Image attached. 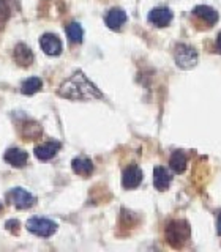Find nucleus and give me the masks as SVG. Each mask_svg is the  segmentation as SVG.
Returning <instances> with one entry per match:
<instances>
[{
    "instance_id": "obj_1",
    "label": "nucleus",
    "mask_w": 221,
    "mask_h": 252,
    "mask_svg": "<svg viewBox=\"0 0 221 252\" xmlns=\"http://www.w3.org/2000/svg\"><path fill=\"white\" fill-rule=\"evenodd\" d=\"M57 94L67 99L74 101H87V99H100L103 98V93L95 85L82 71H76L68 79L63 81V84L59 87Z\"/></svg>"
},
{
    "instance_id": "obj_2",
    "label": "nucleus",
    "mask_w": 221,
    "mask_h": 252,
    "mask_svg": "<svg viewBox=\"0 0 221 252\" xmlns=\"http://www.w3.org/2000/svg\"><path fill=\"white\" fill-rule=\"evenodd\" d=\"M189 235H191V230H189V225H188L186 220L174 219V220H169V222L166 224L164 236H166L168 244L172 248L182 249L188 243Z\"/></svg>"
},
{
    "instance_id": "obj_3",
    "label": "nucleus",
    "mask_w": 221,
    "mask_h": 252,
    "mask_svg": "<svg viewBox=\"0 0 221 252\" xmlns=\"http://www.w3.org/2000/svg\"><path fill=\"white\" fill-rule=\"evenodd\" d=\"M27 230L41 238H49L57 232V224L46 218H32L27 220Z\"/></svg>"
},
{
    "instance_id": "obj_4",
    "label": "nucleus",
    "mask_w": 221,
    "mask_h": 252,
    "mask_svg": "<svg viewBox=\"0 0 221 252\" xmlns=\"http://www.w3.org/2000/svg\"><path fill=\"white\" fill-rule=\"evenodd\" d=\"M174 59L182 69H191L197 63V52L186 44H177L174 49Z\"/></svg>"
},
{
    "instance_id": "obj_5",
    "label": "nucleus",
    "mask_w": 221,
    "mask_h": 252,
    "mask_svg": "<svg viewBox=\"0 0 221 252\" xmlns=\"http://www.w3.org/2000/svg\"><path fill=\"white\" fill-rule=\"evenodd\" d=\"M6 199L11 202V205L18 210H27L32 208L37 202V197L30 194L29 191L22 188H13L10 192L6 194Z\"/></svg>"
},
{
    "instance_id": "obj_6",
    "label": "nucleus",
    "mask_w": 221,
    "mask_h": 252,
    "mask_svg": "<svg viewBox=\"0 0 221 252\" xmlns=\"http://www.w3.org/2000/svg\"><path fill=\"white\" fill-rule=\"evenodd\" d=\"M142 181V170L138 167L136 164H131L128 165L125 170H123V175H122V185L125 189H134L141 185Z\"/></svg>"
},
{
    "instance_id": "obj_7",
    "label": "nucleus",
    "mask_w": 221,
    "mask_h": 252,
    "mask_svg": "<svg viewBox=\"0 0 221 252\" xmlns=\"http://www.w3.org/2000/svg\"><path fill=\"white\" fill-rule=\"evenodd\" d=\"M39 46H41V49L44 51V54L51 55H60L62 52V41L57 35L54 33H44L41 38H39Z\"/></svg>"
},
{
    "instance_id": "obj_8",
    "label": "nucleus",
    "mask_w": 221,
    "mask_h": 252,
    "mask_svg": "<svg viewBox=\"0 0 221 252\" xmlns=\"http://www.w3.org/2000/svg\"><path fill=\"white\" fill-rule=\"evenodd\" d=\"M172 21V11L166 6L153 8L148 13V22L155 27H166Z\"/></svg>"
},
{
    "instance_id": "obj_9",
    "label": "nucleus",
    "mask_w": 221,
    "mask_h": 252,
    "mask_svg": "<svg viewBox=\"0 0 221 252\" xmlns=\"http://www.w3.org/2000/svg\"><path fill=\"white\" fill-rule=\"evenodd\" d=\"M13 59L21 66H30L32 63H34L35 57L29 46H26L24 43H19V44H16L14 51H13Z\"/></svg>"
},
{
    "instance_id": "obj_10",
    "label": "nucleus",
    "mask_w": 221,
    "mask_h": 252,
    "mask_svg": "<svg viewBox=\"0 0 221 252\" xmlns=\"http://www.w3.org/2000/svg\"><path fill=\"white\" fill-rule=\"evenodd\" d=\"M3 159L10 165H13V167L21 169L27 164L29 155H27V152H24V150H21V148H8L3 155Z\"/></svg>"
},
{
    "instance_id": "obj_11",
    "label": "nucleus",
    "mask_w": 221,
    "mask_h": 252,
    "mask_svg": "<svg viewBox=\"0 0 221 252\" xmlns=\"http://www.w3.org/2000/svg\"><path fill=\"white\" fill-rule=\"evenodd\" d=\"M60 142H44V144L35 147V156L39 161H49L52 158L57 155V152L60 150Z\"/></svg>"
},
{
    "instance_id": "obj_12",
    "label": "nucleus",
    "mask_w": 221,
    "mask_h": 252,
    "mask_svg": "<svg viewBox=\"0 0 221 252\" xmlns=\"http://www.w3.org/2000/svg\"><path fill=\"white\" fill-rule=\"evenodd\" d=\"M105 22L110 30H120L126 22V13L120 8H112L110 11H108Z\"/></svg>"
},
{
    "instance_id": "obj_13",
    "label": "nucleus",
    "mask_w": 221,
    "mask_h": 252,
    "mask_svg": "<svg viewBox=\"0 0 221 252\" xmlns=\"http://www.w3.org/2000/svg\"><path fill=\"white\" fill-rule=\"evenodd\" d=\"M193 14L197 16L199 19H202L205 24H207L209 27L212 26H215V24L218 22V13L217 10H213L212 6H207V5H199V6H196L194 10H193Z\"/></svg>"
},
{
    "instance_id": "obj_14",
    "label": "nucleus",
    "mask_w": 221,
    "mask_h": 252,
    "mask_svg": "<svg viewBox=\"0 0 221 252\" xmlns=\"http://www.w3.org/2000/svg\"><path fill=\"white\" fill-rule=\"evenodd\" d=\"M153 185L158 191H166L171 185V175L161 165H156L153 169Z\"/></svg>"
},
{
    "instance_id": "obj_15",
    "label": "nucleus",
    "mask_w": 221,
    "mask_h": 252,
    "mask_svg": "<svg viewBox=\"0 0 221 252\" xmlns=\"http://www.w3.org/2000/svg\"><path fill=\"white\" fill-rule=\"evenodd\" d=\"M71 167H73V172L77 173V175L89 177L93 172V162L89 158H74L73 162H71Z\"/></svg>"
},
{
    "instance_id": "obj_16",
    "label": "nucleus",
    "mask_w": 221,
    "mask_h": 252,
    "mask_svg": "<svg viewBox=\"0 0 221 252\" xmlns=\"http://www.w3.org/2000/svg\"><path fill=\"white\" fill-rule=\"evenodd\" d=\"M169 165L176 173H184L186 169V155L182 150H176L169 158Z\"/></svg>"
},
{
    "instance_id": "obj_17",
    "label": "nucleus",
    "mask_w": 221,
    "mask_h": 252,
    "mask_svg": "<svg viewBox=\"0 0 221 252\" xmlns=\"http://www.w3.org/2000/svg\"><path fill=\"white\" fill-rule=\"evenodd\" d=\"M21 134L26 140H35L43 134V129H41V126L35 122H26L22 125Z\"/></svg>"
},
{
    "instance_id": "obj_18",
    "label": "nucleus",
    "mask_w": 221,
    "mask_h": 252,
    "mask_svg": "<svg viewBox=\"0 0 221 252\" xmlns=\"http://www.w3.org/2000/svg\"><path fill=\"white\" fill-rule=\"evenodd\" d=\"M41 87H43V81L39 77H29L21 84V93L30 96V94H35L37 92L41 90Z\"/></svg>"
},
{
    "instance_id": "obj_19",
    "label": "nucleus",
    "mask_w": 221,
    "mask_h": 252,
    "mask_svg": "<svg viewBox=\"0 0 221 252\" xmlns=\"http://www.w3.org/2000/svg\"><path fill=\"white\" fill-rule=\"evenodd\" d=\"M67 36L71 43H81L84 38V30L79 22H70L67 26Z\"/></svg>"
},
{
    "instance_id": "obj_20",
    "label": "nucleus",
    "mask_w": 221,
    "mask_h": 252,
    "mask_svg": "<svg viewBox=\"0 0 221 252\" xmlns=\"http://www.w3.org/2000/svg\"><path fill=\"white\" fill-rule=\"evenodd\" d=\"M19 220L18 219H10V220H6V224H5V227H6V230H10L13 235H18L19 233Z\"/></svg>"
},
{
    "instance_id": "obj_21",
    "label": "nucleus",
    "mask_w": 221,
    "mask_h": 252,
    "mask_svg": "<svg viewBox=\"0 0 221 252\" xmlns=\"http://www.w3.org/2000/svg\"><path fill=\"white\" fill-rule=\"evenodd\" d=\"M215 47H217V51L221 54V33H218V36H217V43H215Z\"/></svg>"
},
{
    "instance_id": "obj_22",
    "label": "nucleus",
    "mask_w": 221,
    "mask_h": 252,
    "mask_svg": "<svg viewBox=\"0 0 221 252\" xmlns=\"http://www.w3.org/2000/svg\"><path fill=\"white\" fill-rule=\"evenodd\" d=\"M217 230H218V235H221V213L218 215V220H217Z\"/></svg>"
},
{
    "instance_id": "obj_23",
    "label": "nucleus",
    "mask_w": 221,
    "mask_h": 252,
    "mask_svg": "<svg viewBox=\"0 0 221 252\" xmlns=\"http://www.w3.org/2000/svg\"><path fill=\"white\" fill-rule=\"evenodd\" d=\"M0 210H2V202H0Z\"/></svg>"
}]
</instances>
